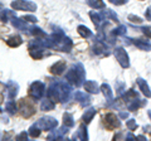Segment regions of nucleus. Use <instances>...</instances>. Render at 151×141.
<instances>
[{
  "label": "nucleus",
  "instance_id": "obj_38",
  "mask_svg": "<svg viewBox=\"0 0 151 141\" xmlns=\"http://www.w3.org/2000/svg\"><path fill=\"white\" fill-rule=\"evenodd\" d=\"M129 20L131 23H136V24H141V23H142V19L139 18L137 15H134V14H130L129 15Z\"/></svg>",
  "mask_w": 151,
  "mask_h": 141
},
{
  "label": "nucleus",
  "instance_id": "obj_35",
  "mask_svg": "<svg viewBox=\"0 0 151 141\" xmlns=\"http://www.w3.org/2000/svg\"><path fill=\"white\" fill-rule=\"evenodd\" d=\"M126 33H127V28L125 25H120L119 28H116V29L112 32V34L117 37V35H125Z\"/></svg>",
  "mask_w": 151,
  "mask_h": 141
},
{
  "label": "nucleus",
  "instance_id": "obj_44",
  "mask_svg": "<svg viewBox=\"0 0 151 141\" xmlns=\"http://www.w3.org/2000/svg\"><path fill=\"white\" fill-rule=\"evenodd\" d=\"M120 117L121 119H127L129 117V112H120Z\"/></svg>",
  "mask_w": 151,
  "mask_h": 141
},
{
  "label": "nucleus",
  "instance_id": "obj_24",
  "mask_svg": "<svg viewBox=\"0 0 151 141\" xmlns=\"http://www.w3.org/2000/svg\"><path fill=\"white\" fill-rule=\"evenodd\" d=\"M94 115H96V109H93V107H89L88 110L84 111V114L82 116V120L84 124H89V122L92 121V119L94 117Z\"/></svg>",
  "mask_w": 151,
  "mask_h": 141
},
{
  "label": "nucleus",
  "instance_id": "obj_13",
  "mask_svg": "<svg viewBox=\"0 0 151 141\" xmlns=\"http://www.w3.org/2000/svg\"><path fill=\"white\" fill-rule=\"evenodd\" d=\"M6 87H8V98L9 100H13L15 98L18 92H19V84L14 81H9L6 83Z\"/></svg>",
  "mask_w": 151,
  "mask_h": 141
},
{
  "label": "nucleus",
  "instance_id": "obj_33",
  "mask_svg": "<svg viewBox=\"0 0 151 141\" xmlns=\"http://www.w3.org/2000/svg\"><path fill=\"white\" fill-rule=\"evenodd\" d=\"M29 53L32 55V58L34 59H40L44 57V49H38V50H29Z\"/></svg>",
  "mask_w": 151,
  "mask_h": 141
},
{
  "label": "nucleus",
  "instance_id": "obj_4",
  "mask_svg": "<svg viewBox=\"0 0 151 141\" xmlns=\"http://www.w3.org/2000/svg\"><path fill=\"white\" fill-rule=\"evenodd\" d=\"M45 93V86L44 83H42L39 81L37 82H33L29 87V96L33 98L34 101L37 100H42Z\"/></svg>",
  "mask_w": 151,
  "mask_h": 141
},
{
  "label": "nucleus",
  "instance_id": "obj_41",
  "mask_svg": "<svg viewBox=\"0 0 151 141\" xmlns=\"http://www.w3.org/2000/svg\"><path fill=\"white\" fill-rule=\"evenodd\" d=\"M23 19H24L27 23L28 22H29V23H37V18L33 17V15H24V17H23Z\"/></svg>",
  "mask_w": 151,
  "mask_h": 141
},
{
  "label": "nucleus",
  "instance_id": "obj_23",
  "mask_svg": "<svg viewBox=\"0 0 151 141\" xmlns=\"http://www.w3.org/2000/svg\"><path fill=\"white\" fill-rule=\"evenodd\" d=\"M54 106H55L54 101L50 100L49 97H47V98H44V100L42 101V103H40V110H42V111H50V110L54 109Z\"/></svg>",
  "mask_w": 151,
  "mask_h": 141
},
{
  "label": "nucleus",
  "instance_id": "obj_10",
  "mask_svg": "<svg viewBox=\"0 0 151 141\" xmlns=\"http://www.w3.org/2000/svg\"><path fill=\"white\" fill-rule=\"evenodd\" d=\"M67 134H68V126L64 125V127H60L58 130L52 131L47 139H48V140H63Z\"/></svg>",
  "mask_w": 151,
  "mask_h": 141
},
{
  "label": "nucleus",
  "instance_id": "obj_39",
  "mask_svg": "<svg viewBox=\"0 0 151 141\" xmlns=\"http://www.w3.org/2000/svg\"><path fill=\"white\" fill-rule=\"evenodd\" d=\"M15 140H18V141H22V140H28V134L25 132V131H22L20 134L15 136Z\"/></svg>",
  "mask_w": 151,
  "mask_h": 141
},
{
  "label": "nucleus",
  "instance_id": "obj_31",
  "mask_svg": "<svg viewBox=\"0 0 151 141\" xmlns=\"http://www.w3.org/2000/svg\"><path fill=\"white\" fill-rule=\"evenodd\" d=\"M63 124L68 127H73L74 126V120H73V116L69 114V112H65L63 115Z\"/></svg>",
  "mask_w": 151,
  "mask_h": 141
},
{
  "label": "nucleus",
  "instance_id": "obj_22",
  "mask_svg": "<svg viewBox=\"0 0 151 141\" xmlns=\"http://www.w3.org/2000/svg\"><path fill=\"white\" fill-rule=\"evenodd\" d=\"M89 17L93 22V24L96 25L97 28H101V25L103 24V15L100 13H96V12H89Z\"/></svg>",
  "mask_w": 151,
  "mask_h": 141
},
{
  "label": "nucleus",
  "instance_id": "obj_21",
  "mask_svg": "<svg viewBox=\"0 0 151 141\" xmlns=\"http://www.w3.org/2000/svg\"><path fill=\"white\" fill-rule=\"evenodd\" d=\"M137 84H139V88L141 90V92H142L147 98H150L151 91H150V87H149V84L146 83V81H144L142 78H137Z\"/></svg>",
  "mask_w": 151,
  "mask_h": 141
},
{
  "label": "nucleus",
  "instance_id": "obj_46",
  "mask_svg": "<svg viewBox=\"0 0 151 141\" xmlns=\"http://www.w3.org/2000/svg\"><path fill=\"white\" fill-rule=\"evenodd\" d=\"M136 139H140V140H146L145 136H137V137H136Z\"/></svg>",
  "mask_w": 151,
  "mask_h": 141
},
{
  "label": "nucleus",
  "instance_id": "obj_2",
  "mask_svg": "<svg viewBox=\"0 0 151 141\" xmlns=\"http://www.w3.org/2000/svg\"><path fill=\"white\" fill-rule=\"evenodd\" d=\"M65 79L76 87H81L84 83V81H86V69H84L83 64L82 63L74 64L65 74Z\"/></svg>",
  "mask_w": 151,
  "mask_h": 141
},
{
  "label": "nucleus",
  "instance_id": "obj_16",
  "mask_svg": "<svg viewBox=\"0 0 151 141\" xmlns=\"http://www.w3.org/2000/svg\"><path fill=\"white\" fill-rule=\"evenodd\" d=\"M101 91L102 93L105 95L106 97V101H107V105L110 106L113 103V95H112V90H111V87H110V84H107V83H103L102 86H101Z\"/></svg>",
  "mask_w": 151,
  "mask_h": 141
},
{
  "label": "nucleus",
  "instance_id": "obj_40",
  "mask_svg": "<svg viewBox=\"0 0 151 141\" xmlns=\"http://www.w3.org/2000/svg\"><path fill=\"white\" fill-rule=\"evenodd\" d=\"M141 32H142L147 37V38H151V27H144V28H141Z\"/></svg>",
  "mask_w": 151,
  "mask_h": 141
},
{
  "label": "nucleus",
  "instance_id": "obj_7",
  "mask_svg": "<svg viewBox=\"0 0 151 141\" xmlns=\"http://www.w3.org/2000/svg\"><path fill=\"white\" fill-rule=\"evenodd\" d=\"M115 57L117 59V62L121 64L122 68H129L130 67V59H129V54L126 53V50L122 48V47H117L113 52Z\"/></svg>",
  "mask_w": 151,
  "mask_h": 141
},
{
  "label": "nucleus",
  "instance_id": "obj_15",
  "mask_svg": "<svg viewBox=\"0 0 151 141\" xmlns=\"http://www.w3.org/2000/svg\"><path fill=\"white\" fill-rule=\"evenodd\" d=\"M83 87H84V90H86V92L93 93V95L100 93V91H101V87H98L97 82H94V81H84Z\"/></svg>",
  "mask_w": 151,
  "mask_h": 141
},
{
  "label": "nucleus",
  "instance_id": "obj_17",
  "mask_svg": "<svg viewBox=\"0 0 151 141\" xmlns=\"http://www.w3.org/2000/svg\"><path fill=\"white\" fill-rule=\"evenodd\" d=\"M64 70H65V62L64 60H59V62H57L55 64H53L50 67V73L55 74V76L63 74Z\"/></svg>",
  "mask_w": 151,
  "mask_h": 141
},
{
  "label": "nucleus",
  "instance_id": "obj_37",
  "mask_svg": "<svg viewBox=\"0 0 151 141\" xmlns=\"http://www.w3.org/2000/svg\"><path fill=\"white\" fill-rule=\"evenodd\" d=\"M126 126H127V129L131 130V131H134V130L137 129V124H136V121L134 119H131V120L127 121L126 122Z\"/></svg>",
  "mask_w": 151,
  "mask_h": 141
},
{
  "label": "nucleus",
  "instance_id": "obj_11",
  "mask_svg": "<svg viewBox=\"0 0 151 141\" xmlns=\"http://www.w3.org/2000/svg\"><path fill=\"white\" fill-rule=\"evenodd\" d=\"M72 47H73V42H72V39L64 35L63 38H62V40L59 42V43H58V45H57L55 48L58 49V50L67 52V53H68V52H70V50H72Z\"/></svg>",
  "mask_w": 151,
  "mask_h": 141
},
{
  "label": "nucleus",
  "instance_id": "obj_45",
  "mask_svg": "<svg viewBox=\"0 0 151 141\" xmlns=\"http://www.w3.org/2000/svg\"><path fill=\"white\" fill-rule=\"evenodd\" d=\"M126 139H127V140H130V141L136 140V137H135V136L132 135V134H127V135H126Z\"/></svg>",
  "mask_w": 151,
  "mask_h": 141
},
{
  "label": "nucleus",
  "instance_id": "obj_14",
  "mask_svg": "<svg viewBox=\"0 0 151 141\" xmlns=\"http://www.w3.org/2000/svg\"><path fill=\"white\" fill-rule=\"evenodd\" d=\"M74 100L81 103L82 106H87L91 103V97H89L86 92H81V91H77L74 93Z\"/></svg>",
  "mask_w": 151,
  "mask_h": 141
},
{
  "label": "nucleus",
  "instance_id": "obj_3",
  "mask_svg": "<svg viewBox=\"0 0 151 141\" xmlns=\"http://www.w3.org/2000/svg\"><path fill=\"white\" fill-rule=\"evenodd\" d=\"M124 101L130 111H136L139 107L144 105V102H141V100H140L137 92H135L134 90H129L127 92L124 93Z\"/></svg>",
  "mask_w": 151,
  "mask_h": 141
},
{
  "label": "nucleus",
  "instance_id": "obj_18",
  "mask_svg": "<svg viewBox=\"0 0 151 141\" xmlns=\"http://www.w3.org/2000/svg\"><path fill=\"white\" fill-rule=\"evenodd\" d=\"M73 140H88V132L86 125H81L77 130V132L73 135Z\"/></svg>",
  "mask_w": 151,
  "mask_h": 141
},
{
  "label": "nucleus",
  "instance_id": "obj_6",
  "mask_svg": "<svg viewBox=\"0 0 151 141\" xmlns=\"http://www.w3.org/2000/svg\"><path fill=\"white\" fill-rule=\"evenodd\" d=\"M12 8L14 10H23V12H35L37 4L28 1V0H15L12 3Z\"/></svg>",
  "mask_w": 151,
  "mask_h": 141
},
{
  "label": "nucleus",
  "instance_id": "obj_27",
  "mask_svg": "<svg viewBox=\"0 0 151 141\" xmlns=\"http://www.w3.org/2000/svg\"><path fill=\"white\" fill-rule=\"evenodd\" d=\"M23 43V39H22V37H19V35H14V37H10L9 39H6V44L9 47H19Z\"/></svg>",
  "mask_w": 151,
  "mask_h": 141
},
{
  "label": "nucleus",
  "instance_id": "obj_29",
  "mask_svg": "<svg viewBox=\"0 0 151 141\" xmlns=\"http://www.w3.org/2000/svg\"><path fill=\"white\" fill-rule=\"evenodd\" d=\"M102 15H103L105 19H111V20L116 22V23L119 22V17H117V14L113 10H111V9H106V10L102 13Z\"/></svg>",
  "mask_w": 151,
  "mask_h": 141
},
{
  "label": "nucleus",
  "instance_id": "obj_47",
  "mask_svg": "<svg viewBox=\"0 0 151 141\" xmlns=\"http://www.w3.org/2000/svg\"><path fill=\"white\" fill-rule=\"evenodd\" d=\"M1 8H3V4H1V3H0V9H1Z\"/></svg>",
  "mask_w": 151,
  "mask_h": 141
},
{
  "label": "nucleus",
  "instance_id": "obj_25",
  "mask_svg": "<svg viewBox=\"0 0 151 141\" xmlns=\"http://www.w3.org/2000/svg\"><path fill=\"white\" fill-rule=\"evenodd\" d=\"M13 25L15 27V29H19V30H27L28 29V27H27V22L23 19V18H13Z\"/></svg>",
  "mask_w": 151,
  "mask_h": 141
},
{
  "label": "nucleus",
  "instance_id": "obj_5",
  "mask_svg": "<svg viewBox=\"0 0 151 141\" xmlns=\"http://www.w3.org/2000/svg\"><path fill=\"white\" fill-rule=\"evenodd\" d=\"M34 125H37L40 130L48 131V130H53V129H55L57 126H58V121H57L54 117L45 116V117H42V119H39Z\"/></svg>",
  "mask_w": 151,
  "mask_h": 141
},
{
  "label": "nucleus",
  "instance_id": "obj_20",
  "mask_svg": "<svg viewBox=\"0 0 151 141\" xmlns=\"http://www.w3.org/2000/svg\"><path fill=\"white\" fill-rule=\"evenodd\" d=\"M17 14L14 10H12V9H3L1 12H0V20H1L3 23H6L10 18H15Z\"/></svg>",
  "mask_w": 151,
  "mask_h": 141
},
{
  "label": "nucleus",
  "instance_id": "obj_32",
  "mask_svg": "<svg viewBox=\"0 0 151 141\" xmlns=\"http://www.w3.org/2000/svg\"><path fill=\"white\" fill-rule=\"evenodd\" d=\"M5 110H6V112L8 114H10V115H15L17 114V105H15V102L14 101H9V102H6V105H5Z\"/></svg>",
  "mask_w": 151,
  "mask_h": 141
},
{
  "label": "nucleus",
  "instance_id": "obj_48",
  "mask_svg": "<svg viewBox=\"0 0 151 141\" xmlns=\"http://www.w3.org/2000/svg\"><path fill=\"white\" fill-rule=\"evenodd\" d=\"M149 116H150V117H151V111H149Z\"/></svg>",
  "mask_w": 151,
  "mask_h": 141
},
{
  "label": "nucleus",
  "instance_id": "obj_12",
  "mask_svg": "<svg viewBox=\"0 0 151 141\" xmlns=\"http://www.w3.org/2000/svg\"><path fill=\"white\" fill-rule=\"evenodd\" d=\"M130 40H131L132 44L136 45L140 49H142V50H151V43L147 39H142V38L132 39V38H130Z\"/></svg>",
  "mask_w": 151,
  "mask_h": 141
},
{
  "label": "nucleus",
  "instance_id": "obj_42",
  "mask_svg": "<svg viewBox=\"0 0 151 141\" xmlns=\"http://www.w3.org/2000/svg\"><path fill=\"white\" fill-rule=\"evenodd\" d=\"M108 1L115 4V5H124V4H126L129 0H108Z\"/></svg>",
  "mask_w": 151,
  "mask_h": 141
},
{
  "label": "nucleus",
  "instance_id": "obj_30",
  "mask_svg": "<svg viewBox=\"0 0 151 141\" xmlns=\"http://www.w3.org/2000/svg\"><path fill=\"white\" fill-rule=\"evenodd\" d=\"M86 1H87L88 5L93 9H103L106 6L102 0H86Z\"/></svg>",
  "mask_w": 151,
  "mask_h": 141
},
{
  "label": "nucleus",
  "instance_id": "obj_34",
  "mask_svg": "<svg viewBox=\"0 0 151 141\" xmlns=\"http://www.w3.org/2000/svg\"><path fill=\"white\" fill-rule=\"evenodd\" d=\"M40 129L38 127L37 125H32L29 127V135L32 136V137H38V136L40 135Z\"/></svg>",
  "mask_w": 151,
  "mask_h": 141
},
{
  "label": "nucleus",
  "instance_id": "obj_8",
  "mask_svg": "<svg viewBox=\"0 0 151 141\" xmlns=\"http://www.w3.org/2000/svg\"><path fill=\"white\" fill-rule=\"evenodd\" d=\"M20 111L24 117H30L32 115L35 114V107L29 100H25L24 98V100L20 101Z\"/></svg>",
  "mask_w": 151,
  "mask_h": 141
},
{
  "label": "nucleus",
  "instance_id": "obj_9",
  "mask_svg": "<svg viewBox=\"0 0 151 141\" xmlns=\"http://www.w3.org/2000/svg\"><path fill=\"white\" fill-rule=\"evenodd\" d=\"M105 125H106L107 129L113 130V129L120 127L121 122H120L119 119H117L116 115H113V114H107L106 117H105Z\"/></svg>",
  "mask_w": 151,
  "mask_h": 141
},
{
  "label": "nucleus",
  "instance_id": "obj_36",
  "mask_svg": "<svg viewBox=\"0 0 151 141\" xmlns=\"http://www.w3.org/2000/svg\"><path fill=\"white\" fill-rule=\"evenodd\" d=\"M116 90H117V93L121 96V95H124V93L126 92V84L125 83H121V82H117L116 84Z\"/></svg>",
  "mask_w": 151,
  "mask_h": 141
},
{
  "label": "nucleus",
  "instance_id": "obj_43",
  "mask_svg": "<svg viewBox=\"0 0 151 141\" xmlns=\"http://www.w3.org/2000/svg\"><path fill=\"white\" fill-rule=\"evenodd\" d=\"M145 18L147 20H151V6H149L147 9H146V12H145Z\"/></svg>",
  "mask_w": 151,
  "mask_h": 141
},
{
  "label": "nucleus",
  "instance_id": "obj_19",
  "mask_svg": "<svg viewBox=\"0 0 151 141\" xmlns=\"http://www.w3.org/2000/svg\"><path fill=\"white\" fill-rule=\"evenodd\" d=\"M92 49H93V53L94 54H105V53H107V47L105 44V42L100 40V39H97L96 44L93 45Z\"/></svg>",
  "mask_w": 151,
  "mask_h": 141
},
{
  "label": "nucleus",
  "instance_id": "obj_49",
  "mask_svg": "<svg viewBox=\"0 0 151 141\" xmlns=\"http://www.w3.org/2000/svg\"><path fill=\"white\" fill-rule=\"evenodd\" d=\"M0 112H1V110H0Z\"/></svg>",
  "mask_w": 151,
  "mask_h": 141
},
{
  "label": "nucleus",
  "instance_id": "obj_1",
  "mask_svg": "<svg viewBox=\"0 0 151 141\" xmlns=\"http://www.w3.org/2000/svg\"><path fill=\"white\" fill-rule=\"evenodd\" d=\"M70 95H72V86L68 84L67 82L52 83L48 91H47V97H49L54 102H60V103L68 102Z\"/></svg>",
  "mask_w": 151,
  "mask_h": 141
},
{
  "label": "nucleus",
  "instance_id": "obj_28",
  "mask_svg": "<svg viewBox=\"0 0 151 141\" xmlns=\"http://www.w3.org/2000/svg\"><path fill=\"white\" fill-rule=\"evenodd\" d=\"M77 32L82 38H89V37H92V32L89 30L86 25H79L77 28Z\"/></svg>",
  "mask_w": 151,
  "mask_h": 141
},
{
  "label": "nucleus",
  "instance_id": "obj_26",
  "mask_svg": "<svg viewBox=\"0 0 151 141\" xmlns=\"http://www.w3.org/2000/svg\"><path fill=\"white\" fill-rule=\"evenodd\" d=\"M29 33L32 35H34L35 38H43V37H47V34H45V32L42 29V28H39V27H30L29 28Z\"/></svg>",
  "mask_w": 151,
  "mask_h": 141
}]
</instances>
